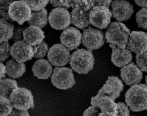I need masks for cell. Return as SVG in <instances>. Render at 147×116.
<instances>
[{
    "label": "cell",
    "instance_id": "10",
    "mask_svg": "<svg viewBox=\"0 0 147 116\" xmlns=\"http://www.w3.org/2000/svg\"><path fill=\"white\" fill-rule=\"evenodd\" d=\"M49 23L53 29L64 30L71 23V15L67 9L56 7L51 11L49 17Z\"/></svg>",
    "mask_w": 147,
    "mask_h": 116
},
{
    "label": "cell",
    "instance_id": "41",
    "mask_svg": "<svg viewBox=\"0 0 147 116\" xmlns=\"http://www.w3.org/2000/svg\"><path fill=\"white\" fill-rule=\"evenodd\" d=\"M6 67L4 65L2 62H1V79L6 77Z\"/></svg>",
    "mask_w": 147,
    "mask_h": 116
},
{
    "label": "cell",
    "instance_id": "17",
    "mask_svg": "<svg viewBox=\"0 0 147 116\" xmlns=\"http://www.w3.org/2000/svg\"><path fill=\"white\" fill-rule=\"evenodd\" d=\"M124 85L122 81L117 76H109L105 84L99 92L106 94L115 100L120 96Z\"/></svg>",
    "mask_w": 147,
    "mask_h": 116
},
{
    "label": "cell",
    "instance_id": "30",
    "mask_svg": "<svg viewBox=\"0 0 147 116\" xmlns=\"http://www.w3.org/2000/svg\"><path fill=\"white\" fill-rule=\"evenodd\" d=\"M13 1L14 0H8L5 2L1 3V7H0V13H1V18L4 19L11 23H12L13 20L10 18L8 12H9L10 5Z\"/></svg>",
    "mask_w": 147,
    "mask_h": 116
},
{
    "label": "cell",
    "instance_id": "5",
    "mask_svg": "<svg viewBox=\"0 0 147 116\" xmlns=\"http://www.w3.org/2000/svg\"><path fill=\"white\" fill-rule=\"evenodd\" d=\"M10 99L15 109L27 111L34 108L33 96L30 90L25 88L18 87L14 89Z\"/></svg>",
    "mask_w": 147,
    "mask_h": 116
},
{
    "label": "cell",
    "instance_id": "3",
    "mask_svg": "<svg viewBox=\"0 0 147 116\" xmlns=\"http://www.w3.org/2000/svg\"><path fill=\"white\" fill-rule=\"evenodd\" d=\"M130 30L121 22L111 23L105 32L106 42L116 45L120 49H124L128 44Z\"/></svg>",
    "mask_w": 147,
    "mask_h": 116
},
{
    "label": "cell",
    "instance_id": "40",
    "mask_svg": "<svg viewBox=\"0 0 147 116\" xmlns=\"http://www.w3.org/2000/svg\"><path fill=\"white\" fill-rule=\"evenodd\" d=\"M136 4L141 7H147V0H135Z\"/></svg>",
    "mask_w": 147,
    "mask_h": 116
},
{
    "label": "cell",
    "instance_id": "21",
    "mask_svg": "<svg viewBox=\"0 0 147 116\" xmlns=\"http://www.w3.org/2000/svg\"><path fill=\"white\" fill-rule=\"evenodd\" d=\"M5 67L6 74L13 79L21 77L26 71L25 64L24 63L18 62L14 59L8 61Z\"/></svg>",
    "mask_w": 147,
    "mask_h": 116
},
{
    "label": "cell",
    "instance_id": "9",
    "mask_svg": "<svg viewBox=\"0 0 147 116\" xmlns=\"http://www.w3.org/2000/svg\"><path fill=\"white\" fill-rule=\"evenodd\" d=\"M111 12L104 6L94 7L89 12L90 24L100 29H105L111 23Z\"/></svg>",
    "mask_w": 147,
    "mask_h": 116
},
{
    "label": "cell",
    "instance_id": "20",
    "mask_svg": "<svg viewBox=\"0 0 147 116\" xmlns=\"http://www.w3.org/2000/svg\"><path fill=\"white\" fill-rule=\"evenodd\" d=\"M34 76L38 79L45 80L49 78L53 71V68L46 59H39L33 64L32 68Z\"/></svg>",
    "mask_w": 147,
    "mask_h": 116
},
{
    "label": "cell",
    "instance_id": "22",
    "mask_svg": "<svg viewBox=\"0 0 147 116\" xmlns=\"http://www.w3.org/2000/svg\"><path fill=\"white\" fill-rule=\"evenodd\" d=\"M89 12H84L73 8L71 12V23L77 28L83 29L90 25Z\"/></svg>",
    "mask_w": 147,
    "mask_h": 116
},
{
    "label": "cell",
    "instance_id": "14",
    "mask_svg": "<svg viewBox=\"0 0 147 116\" xmlns=\"http://www.w3.org/2000/svg\"><path fill=\"white\" fill-rule=\"evenodd\" d=\"M82 34L80 32L73 27L64 29L60 37L61 43L69 50L76 49L82 42Z\"/></svg>",
    "mask_w": 147,
    "mask_h": 116
},
{
    "label": "cell",
    "instance_id": "25",
    "mask_svg": "<svg viewBox=\"0 0 147 116\" xmlns=\"http://www.w3.org/2000/svg\"><path fill=\"white\" fill-rule=\"evenodd\" d=\"M18 88L17 81L11 79H1L0 94L1 95L10 98V96L14 89Z\"/></svg>",
    "mask_w": 147,
    "mask_h": 116
},
{
    "label": "cell",
    "instance_id": "39",
    "mask_svg": "<svg viewBox=\"0 0 147 116\" xmlns=\"http://www.w3.org/2000/svg\"><path fill=\"white\" fill-rule=\"evenodd\" d=\"M9 116H30V114L27 111H23V110L15 109V110L13 111L11 113Z\"/></svg>",
    "mask_w": 147,
    "mask_h": 116
},
{
    "label": "cell",
    "instance_id": "32",
    "mask_svg": "<svg viewBox=\"0 0 147 116\" xmlns=\"http://www.w3.org/2000/svg\"><path fill=\"white\" fill-rule=\"evenodd\" d=\"M136 62L142 71L147 72V51L142 54H137Z\"/></svg>",
    "mask_w": 147,
    "mask_h": 116
},
{
    "label": "cell",
    "instance_id": "35",
    "mask_svg": "<svg viewBox=\"0 0 147 116\" xmlns=\"http://www.w3.org/2000/svg\"><path fill=\"white\" fill-rule=\"evenodd\" d=\"M26 28L25 26H20L14 29L12 38L14 42L24 40V32Z\"/></svg>",
    "mask_w": 147,
    "mask_h": 116
},
{
    "label": "cell",
    "instance_id": "6",
    "mask_svg": "<svg viewBox=\"0 0 147 116\" xmlns=\"http://www.w3.org/2000/svg\"><path fill=\"white\" fill-rule=\"evenodd\" d=\"M8 13L13 21L22 25L26 21L30 19L32 11L26 1L24 0H20L14 1L11 4Z\"/></svg>",
    "mask_w": 147,
    "mask_h": 116
},
{
    "label": "cell",
    "instance_id": "4",
    "mask_svg": "<svg viewBox=\"0 0 147 116\" xmlns=\"http://www.w3.org/2000/svg\"><path fill=\"white\" fill-rule=\"evenodd\" d=\"M51 80L53 86L62 90L71 88L76 84L73 70L65 67L55 68Z\"/></svg>",
    "mask_w": 147,
    "mask_h": 116
},
{
    "label": "cell",
    "instance_id": "19",
    "mask_svg": "<svg viewBox=\"0 0 147 116\" xmlns=\"http://www.w3.org/2000/svg\"><path fill=\"white\" fill-rule=\"evenodd\" d=\"M132 57L129 50L116 47L112 49L111 61L117 67H123L131 62Z\"/></svg>",
    "mask_w": 147,
    "mask_h": 116
},
{
    "label": "cell",
    "instance_id": "33",
    "mask_svg": "<svg viewBox=\"0 0 147 116\" xmlns=\"http://www.w3.org/2000/svg\"><path fill=\"white\" fill-rule=\"evenodd\" d=\"M11 48L8 42H3L1 43V62L5 61L9 57Z\"/></svg>",
    "mask_w": 147,
    "mask_h": 116
},
{
    "label": "cell",
    "instance_id": "12",
    "mask_svg": "<svg viewBox=\"0 0 147 116\" xmlns=\"http://www.w3.org/2000/svg\"><path fill=\"white\" fill-rule=\"evenodd\" d=\"M35 53L33 47L24 40L14 43L10 50V55L19 63H25L31 60Z\"/></svg>",
    "mask_w": 147,
    "mask_h": 116
},
{
    "label": "cell",
    "instance_id": "8",
    "mask_svg": "<svg viewBox=\"0 0 147 116\" xmlns=\"http://www.w3.org/2000/svg\"><path fill=\"white\" fill-rule=\"evenodd\" d=\"M91 104L100 110L101 113L100 116H117V104L106 94L98 92L96 96L92 97Z\"/></svg>",
    "mask_w": 147,
    "mask_h": 116
},
{
    "label": "cell",
    "instance_id": "18",
    "mask_svg": "<svg viewBox=\"0 0 147 116\" xmlns=\"http://www.w3.org/2000/svg\"><path fill=\"white\" fill-rule=\"evenodd\" d=\"M45 38L43 31L37 26H30L24 31V40L31 46H35L40 44Z\"/></svg>",
    "mask_w": 147,
    "mask_h": 116
},
{
    "label": "cell",
    "instance_id": "1",
    "mask_svg": "<svg viewBox=\"0 0 147 116\" xmlns=\"http://www.w3.org/2000/svg\"><path fill=\"white\" fill-rule=\"evenodd\" d=\"M125 101L132 111H147V86L140 84L131 87L125 93Z\"/></svg>",
    "mask_w": 147,
    "mask_h": 116
},
{
    "label": "cell",
    "instance_id": "27",
    "mask_svg": "<svg viewBox=\"0 0 147 116\" xmlns=\"http://www.w3.org/2000/svg\"><path fill=\"white\" fill-rule=\"evenodd\" d=\"M94 7L92 0H73L72 7L84 12H89Z\"/></svg>",
    "mask_w": 147,
    "mask_h": 116
},
{
    "label": "cell",
    "instance_id": "2",
    "mask_svg": "<svg viewBox=\"0 0 147 116\" xmlns=\"http://www.w3.org/2000/svg\"><path fill=\"white\" fill-rule=\"evenodd\" d=\"M69 64L72 69L80 74H87L92 70L94 58L92 51L79 49L70 57Z\"/></svg>",
    "mask_w": 147,
    "mask_h": 116
},
{
    "label": "cell",
    "instance_id": "36",
    "mask_svg": "<svg viewBox=\"0 0 147 116\" xmlns=\"http://www.w3.org/2000/svg\"><path fill=\"white\" fill-rule=\"evenodd\" d=\"M117 116H127L129 115V110L124 103L119 102L117 103Z\"/></svg>",
    "mask_w": 147,
    "mask_h": 116
},
{
    "label": "cell",
    "instance_id": "7",
    "mask_svg": "<svg viewBox=\"0 0 147 116\" xmlns=\"http://www.w3.org/2000/svg\"><path fill=\"white\" fill-rule=\"evenodd\" d=\"M104 34L101 31L89 27L83 30L82 37V45L92 51L102 47L105 44Z\"/></svg>",
    "mask_w": 147,
    "mask_h": 116
},
{
    "label": "cell",
    "instance_id": "13",
    "mask_svg": "<svg viewBox=\"0 0 147 116\" xmlns=\"http://www.w3.org/2000/svg\"><path fill=\"white\" fill-rule=\"evenodd\" d=\"M113 17L118 21H126L134 13L133 7L125 0H115L111 5Z\"/></svg>",
    "mask_w": 147,
    "mask_h": 116
},
{
    "label": "cell",
    "instance_id": "37",
    "mask_svg": "<svg viewBox=\"0 0 147 116\" xmlns=\"http://www.w3.org/2000/svg\"><path fill=\"white\" fill-rule=\"evenodd\" d=\"M101 113L100 110L98 108L92 105L89 107L84 111L83 116H99Z\"/></svg>",
    "mask_w": 147,
    "mask_h": 116
},
{
    "label": "cell",
    "instance_id": "38",
    "mask_svg": "<svg viewBox=\"0 0 147 116\" xmlns=\"http://www.w3.org/2000/svg\"><path fill=\"white\" fill-rule=\"evenodd\" d=\"M94 7L104 6L109 8L112 0H92Z\"/></svg>",
    "mask_w": 147,
    "mask_h": 116
},
{
    "label": "cell",
    "instance_id": "15",
    "mask_svg": "<svg viewBox=\"0 0 147 116\" xmlns=\"http://www.w3.org/2000/svg\"><path fill=\"white\" fill-rule=\"evenodd\" d=\"M127 49L136 54L146 52L147 33L142 31H132L129 38Z\"/></svg>",
    "mask_w": 147,
    "mask_h": 116
},
{
    "label": "cell",
    "instance_id": "42",
    "mask_svg": "<svg viewBox=\"0 0 147 116\" xmlns=\"http://www.w3.org/2000/svg\"><path fill=\"white\" fill-rule=\"evenodd\" d=\"M7 1L8 0H0V3H3V2H5Z\"/></svg>",
    "mask_w": 147,
    "mask_h": 116
},
{
    "label": "cell",
    "instance_id": "26",
    "mask_svg": "<svg viewBox=\"0 0 147 116\" xmlns=\"http://www.w3.org/2000/svg\"><path fill=\"white\" fill-rule=\"evenodd\" d=\"M0 105L1 116H8L10 115L13 111L14 107L9 98L0 95Z\"/></svg>",
    "mask_w": 147,
    "mask_h": 116
},
{
    "label": "cell",
    "instance_id": "31",
    "mask_svg": "<svg viewBox=\"0 0 147 116\" xmlns=\"http://www.w3.org/2000/svg\"><path fill=\"white\" fill-rule=\"evenodd\" d=\"M37 51L34 54V57L37 59H42L46 56L49 51V46L46 42L43 41L36 46Z\"/></svg>",
    "mask_w": 147,
    "mask_h": 116
},
{
    "label": "cell",
    "instance_id": "34",
    "mask_svg": "<svg viewBox=\"0 0 147 116\" xmlns=\"http://www.w3.org/2000/svg\"><path fill=\"white\" fill-rule=\"evenodd\" d=\"M49 1L53 7L69 9L72 7L73 0H49Z\"/></svg>",
    "mask_w": 147,
    "mask_h": 116
},
{
    "label": "cell",
    "instance_id": "16",
    "mask_svg": "<svg viewBox=\"0 0 147 116\" xmlns=\"http://www.w3.org/2000/svg\"><path fill=\"white\" fill-rule=\"evenodd\" d=\"M120 71L122 80L128 86L138 84L143 78L142 70L133 62L124 66Z\"/></svg>",
    "mask_w": 147,
    "mask_h": 116
},
{
    "label": "cell",
    "instance_id": "28",
    "mask_svg": "<svg viewBox=\"0 0 147 116\" xmlns=\"http://www.w3.org/2000/svg\"><path fill=\"white\" fill-rule=\"evenodd\" d=\"M136 21L139 28L147 30V7H143L137 13Z\"/></svg>",
    "mask_w": 147,
    "mask_h": 116
},
{
    "label": "cell",
    "instance_id": "29",
    "mask_svg": "<svg viewBox=\"0 0 147 116\" xmlns=\"http://www.w3.org/2000/svg\"><path fill=\"white\" fill-rule=\"evenodd\" d=\"M29 5L32 11H39L45 8L49 0H24Z\"/></svg>",
    "mask_w": 147,
    "mask_h": 116
},
{
    "label": "cell",
    "instance_id": "23",
    "mask_svg": "<svg viewBox=\"0 0 147 116\" xmlns=\"http://www.w3.org/2000/svg\"><path fill=\"white\" fill-rule=\"evenodd\" d=\"M48 21V11L45 8L40 11H32L31 18L27 23L30 26L42 28L46 26Z\"/></svg>",
    "mask_w": 147,
    "mask_h": 116
},
{
    "label": "cell",
    "instance_id": "11",
    "mask_svg": "<svg viewBox=\"0 0 147 116\" xmlns=\"http://www.w3.org/2000/svg\"><path fill=\"white\" fill-rule=\"evenodd\" d=\"M69 50L62 44L54 45L50 49L48 54L49 61L53 66L62 67L67 65L70 60Z\"/></svg>",
    "mask_w": 147,
    "mask_h": 116
},
{
    "label": "cell",
    "instance_id": "43",
    "mask_svg": "<svg viewBox=\"0 0 147 116\" xmlns=\"http://www.w3.org/2000/svg\"><path fill=\"white\" fill-rule=\"evenodd\" d=\"M145 81H146V86H147V76L145 77Z\"/></svg>",
    "mask_w": 147,
    "mask_h": 116
},
{
    "label": "cell",
    "instance_id": "24",
    "mask_svg": "<svg viewBox=\"0 0 147 116\" xmlns=\"http://www.w3.org/2000/svg\"><path fill=\"white\" fill-rule=\"evenodd\" d=\"M1 38L0 43L3 42H8L10 39L12 38L14 26L13 24L8 22L7 20L1 18Z\"/></svg>",
    "mask_w": 147,
    "mask_h": 116
}]
</instances>
